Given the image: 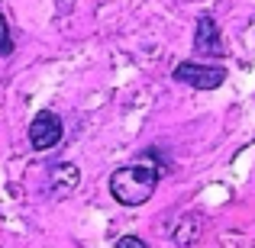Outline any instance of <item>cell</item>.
<instances>
[{
  "mask_svg": "<svg viewBox=\"0 0 255 248\" xmlns=\"http://www.w3.org/2000/svg\"><path fill=\"white\" fill-rule=\"evenodd\" d=\"M162 177V167L155 162H132L110 174V193L123 206H139L155 193V184Z\"/></svg>",
  "mask_w": 255,
  "mask_h": 248,
  "instance_id": "obj_1",
  "label": "cell"
},
{
  "mask_svg": "<svg viewBox=\"0 0 255 248\" xmlns=\"http://www.w3.org/2000/svg\"><path fill=\"white\" fill-rule=\"evenodd\" d=\"M171 78L178 84H184V87H194V90H217V87L226 81V68H223V65L181 62L178 68L171 71Z\"/></svg>",
  "mask_w": 255,
  "mask_h": 248,
  "instance_id": "obj_2",
  "label": "cell"
},
{
  "mask_svg": "<svg viewBox=\"0 0 255 248\" xmlns=\"http://www.w3.org/2000/svg\"><path fill=\"white\" fill-rule=\"evenodd\" d=\"M62 132H65L62 116L52 113V110H42V113H36L32 123H29V145L36 152H49L62 142Z\"/></svg>",
  "mask_w": 255,
  "mask_h": 248,
  "instance_id": "obj_3",
  "label": "cell"
},
{
  "mask_svg": "<svg viewBox=\"0 0 255 248\" xmlns=\"http://www.w3.org/2000/svg\"><path fill=\"white\" fill-rule=\"evenodd\" d=\"M194 52L197 55H210V58H220L223 55V36H220V26L210 13L197 19V29H194Z\"/></svg>",
  "mask_w": 255,
  "mask_h": 248,
  "instance_id": "obj_4",
  "label": "cell"
},
{
  "mask_svg": "<svg viewBox=\"0 0 255 248\" xmlns=\"http://www.w3.org/2000/svg\"><path fill=\"white\" fill-rule=\"evenodd\" d=\"M13 52V39H10V26H6V19L0 16V55H10Z\"/></svg>",
  "mask_w": 255,
  "mask_h": 248,
  "instance_id": "obj_5",
  "label": "cell"
},
{
  "mask_svg": "<svg viewBox=\"0 0 255 248\" xmlns=\"http://www.w3.org/2000/svg\"><path fill=\"white\" fill-rule=\"evenodd\" d=\"M117 248H145V242H142L139 236H123V239L117 242Z\"/></svg>",
  "mask_w": 255,
  "mask_h": 248,
  "instance_id": "obj_6",
  "label": "cell"
}]
</instances>
